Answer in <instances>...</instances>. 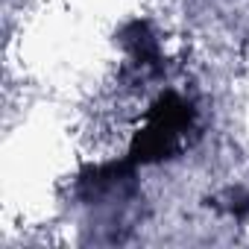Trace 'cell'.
<instances>
[{
	"instance_id": "1",
	"label": "cell",
	"mask_w": 249,
	"mask_h": 249,
	"mask_svg": "<svg viewBox=\"0 0 249 249\" xmlns=\"http://www.w3.org/2000/svg\"><path fill=\"white\" fill-rule=\"evenodd\" d=\"M199 129L196 106L179 91H161L141 117V126L132 132L129 159L135 164L173 161L194 144Z\"/></svg>"
},
{
	"instance_id": "2",
	"label": "cell",
	"mask_w": 249,
	"mask_h": 249,
	"mask_svg": "<svg viewBox=\"0 0 249 249\" xmlns=\"http://www.w3.org/2000/svg\"><path fill=\"white\" fill-rule=\"evenodd\" d=\"M135 167L138 164L129 156L120 161H103V164L85 167L73 185L79 205H85L94 217H106L114 226L117 217L126 214L129 205L138 199Z\"/></svg>"
},
{
	"instance_id": "3",
	"label": "cell",
	"mask_w": 249,
	"mask_h": 249,
	"mask_svg": "<svg viewBox=\"0 0 249 249\" xmlns=\"http://www.w3.org/2000/svg\"><path fill=\"white\" fill-rule=\"evenodd\" d=\"M120 44L126 50V65H123V76L135 88H147L156 79L164 76V56L159 47L156 33L150 30L147 21H132L123 27Z\"/></svg>"
},
{
	"instance_id": "4",
	"label": "cell",
	"mask_w": 249,
	"mask_h": 249,
	"mask_svg": "<svg viewBox=\"0 0 249 249\" xmlns=\"http://www.w3.org/2000/svg\"><path fill=\"white\" fill-rule=\"evenodd\" d=\"M214 205L220 211H229L231 217L243 220V217H249V191L246 188H234V191L226 194V202H214Z\"/></svg>"
}]
</instances>
